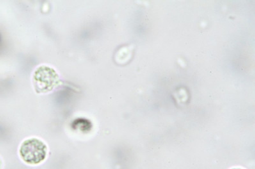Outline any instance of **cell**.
Wrapping results in <instances>:
<instances>
[{
  "label": "cell",
  "instance_id": "obj_3",
  "mask_svg": "<svg viewBox=\"0 0 255 169\" xmlns=\"http://www.w3.org/2000/svg\"><path fill=\"white\" fill-rule=\"evenodd\" d=\"M1 164H2V162L1 161V159H0V169H1Z\"/></svg>",
  "mask_w": 255,
  "mask_h": 169
},
{
  "label": "cell",
  "instance_id": "obj_2",
  "mask_svg": "<svg viewBox=\"0 0 255 169\" xmlns=\"http://www.w3.org/2000/svg\"><path fill=\"white\" fill-rule=\"evenodd\" d=\"M33 81L36 92L46 93L56 87L58 84L59 76L52 68L42 66L36 70Z\"/></svg>",
  "mask_w": 255,
  "mask_h": 169
},
{
  "label": "cell",
  "instance_id": "obj_4",
  "mask_svg": "<svg viewBox=\"0 0 255 169\" xmlns=\"http://www.w3.org/2000/svg\"></svg>",
  "mask_w": 255,
  "mask_h": 169
},
{
  "label": "cell",
  "instance_id": "obj_1",
  "mask_svg": "<svg viewBox=\"0 0 255 169\" xmlns=\"http://www.w3.org/2000/svg\"><path fill=\"white\" fill-rule=\"evenodd\" d=\"M47 155V146L40 139H27L20 146V157L22 161L28 165H38L45 161Z\"/></svg>",
  "mask_w": 255,
  "mask_h": 169
}]
</instances>
